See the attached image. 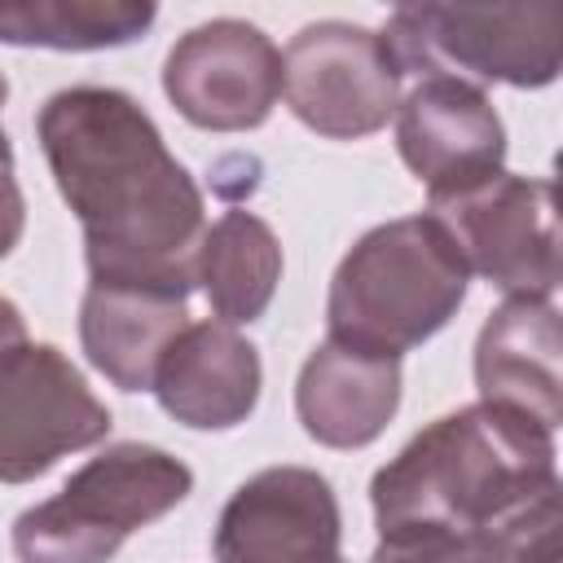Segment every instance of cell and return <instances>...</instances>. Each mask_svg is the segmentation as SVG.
<instances>
[{
    "mask_svg": "<svg viewBox=\"0 0 563 563\" xmlns=\"http://www.w3.org/2000/svg\"><path fill=\"white\" fill-rule=\"evenodd\" d=\"M260 352L224 321H189L158 361L154 396L189 431H229L260 405Z\"/></svg>",
    "mask_w": 563,
    "mask_h": 563,
    "instance_id": "obj_12",
    "label": "cell"
},
{
    "mask_svg": "<svg viewBox=\"0 0 563 563\" xmlns=\"http://www.w3.org/2000/svg\"><path fill=\"white\" fill-rule=\"evenodd\" d=\"M35 136L84 229L88 277L189 295L207 233L202 189L141 101L97 84L62 88L40 106Z\"/></svg>",
    "mask_w": 563,
    "mask_h": 563,
    "instance_id": "obj_1",
    "label": "cell"
},
{
    "mask_svg": "<svg viewBox=\"0 0 563 563\" xmlns=\"http://www.w3.org/2000/svg\"><path fill=\"white\" fill-rule=\"evenodd\" d=\"M22 224H26V202H22V189H18V176H13L9 136H4V128H0V260L18 246Z\"/></svg>",
    "mask_w": 563,
    "mask_h": 563,
    "instance_id": "obj_19",
    "label": "cell"
},
{
    "mask_svg": "<svg viewBox=\"0 0 563 563\" xmlns=\"http://www.w3.org/2000/svg\"><path fill=\"white\" fill-rule=\"evenodd\" d=\"M22 343H31V339H26V321H22V312H18V303L0 295V356H9V352H18Z\"/></svg>",
    "mask_w": 563,
    "mask_h": 563,
    "instance_id": "obj_20",
    "label": "cell"
},
{
    "mask_svg": "<svg viewBox=\"0 0 563 563\" xmlns=\"http://www.w3.org/2000/svg\"><path fill=\"white\" fill-rule=\"evenodd\" d=\"M396 150L427 185V198H435L501 172L506 123L484 88L431 75L396 106Z\"/></svg>",
    "mask_w": 563,
    "mask_h": 563,
    "instance_id": "obj_11",
    "label": "cell"
},
{
    "mask_svg": "<svg viewBox=\"0 0 563 563\" xmlns=\"http://www.w3.org/2000/svg\"><path fill=\"white\" fill-rule=\"evenodd\" d=\"M163 92L194 128L251 132L282 97V53L260 26L242 18H211L172 44L163 62Z\"/></svg>",
    "mask_w": 563,
    "mask_h": 563,
    "instance_id": "obj_9",
    "label": "cell"
},
{
    "mask_svg": "<svg viewBox=\"0 0 563 563\" xmlns=\"http://www.w3.org/2000/svg\"><path fill=\"white\" fill-rule=\"evenodd\" d=\"M559 501L501 528H396L378 532L369 563H559Z\"/></svg>",
    "mask_w": 563,
    "mask_h": 563,
    "instance_id": "obj_17",
    "label": "cell"
},
{
    "mask_svg": "<svg viewBox=\"0 0 563 563\" xmlns=\"http://www.w3.org/2000/svg\"><path fill=\"white\" fill-rule=\"evenodd\" d=\"M158 9L150 0H0V44L92 53L141 40Z\"/></svg>",
    "mask_w": 563,
    "mask_h": 563,
    "instance_id": "obj_18",
    "label": "cell"
},
{
    "mask_svg": "<svg viewBox=\"0 0 563 563\" xmlns=\"http://www.w3.org/2000/svg\"><path fill=\"white\" fill-rule=\"evenodd\" d=\"M400 409V361L325 339L308 352L295 383V413L325 449L374 444Z\"/></svg>",
    "mask_w": 563,
    "mask_h": 563,
    "instance_id": "obj_14",
    "label": "cell"
},
{
    "mask_svg": "<svg viewBox=\"0 0 563 563\" xmlns=\"http://www.w3.org/2000/svg\"><path fill=\"white\" fill-rule=\"evenodd\" d=\"M194 488V471L158 444H110L88 457L62 493L13 519V554L22 563H106L136 528L176 510Z\"/></svg>",
    "mask_w": 563,
    "mask_h": 563,
    "instance_id": "obj_4",
    "label": "cell"
},
{
    "mask_svg": "<svg viewBox=\"0 0 563 563\" xmlns=\"http://www.w3.org/2000/svg\"><path fill=\"white\" fill-rule=\"evenodd\" d=\"M110 435V409L53 343L0 356V484H31Z\"/></svg>",
    "mask_w": 563,
    "mask_h": 563,
    "instance_id": "obj_8",
    "label": "cell"
},
{
    "mask_svg": "<svg viewBox=\"0 0 563 563\" xmlns=\"http://www.w3.org/2000/svg\"><path fill=\"white\" fill-rule=\"evenodd\" d=\"M559 449L541 422L475 400L422 427L369 484L378 532L501 528L559 501Z\"/></svg>",
    "mask_w": 563,
    "mask_h": 563,
    "instance_id": "obj_2",
    "label": "cell"
},
{
    "mask_svg": "<svg viewBox=\"0 0 563 563\" xmlns=\"http://www.w3.org/2000/svg\"><path fill=\"white\" fill-rule=\"evenodd\" d=\"M400 75L545 88L563 66V4H400L378 31Z\"/></svg>",
    "mask_w": 563,
    "mask_h": 563,
    "instance_id": "obj_5",
    "label": "cell"
},
{
    "mask_svg": "<svg viewBox=\"0 0 563 563\" xmlns=\"http://www.w3.org/2000/svg\"><path fill=\"white\" fill-rule=\"evenodd\" d=\"M400 66L387 40L356 22H308L282 53L290 114L330 141H361L400 106Z\"/></svg>",
    "mask_w": 563,
    "mask_h": 563,
    "instance_id": "obj_7",
    "label": "cell"
},
{
    "mask_svg": "<svg viewBox=\"0 0 563 563\" xmlns=\"http://www.w3.org/2000/svg\"><path fill=\"white\" fill-rule=\"evenodd\" d=\"M343 515L325 475L268 466L233 488L220 510L216 563H339Z\"/></svg>",
    "mask_w": 563,
    "mask_h": 563,
    "instance_id": "obj_10",
    "label": "cell"
},
{
    "mask_svg": "<svg viewBox=\"0 0 563 563\" xmlns=\"http://www.w3.org/2000/svg\"><path fill=\"white\" fill-rule=\"evenodd\" d=\"M427 216L453 238L466 273H479L506 299H550L559 290V211L554 185L493 172L453 194L427 198Z\"/></svg>",
    "mask_w": 563,
    "mask_h": 563,
    "instance_id": "obj_6",
    "label": "cell"
},
{
    "mask_svg": "<svg viewBox=\"0 0 563 563\" xmlns=\"http://www.w3.org/2000/svg\"><path fill=\"white\" fill-rule=\"evenodd\" d=\"M563 325L554 299H506L475 339L479 400L515 409L545 431L563 422Z\"/></svg>",
    "mask_w": 563,
    "mask_h": 563,
    "instance_id": "obj_13",
    "label": "cell"
},
{
    "mask_svg": "<svg viewBox=\"0 0 563 563\" xmlns=\"http://www.w3.org/2000/svg\"><path fill=\"white\" fill-rule=\"evenodd\" d=\"M466 264L435 216H400L352 242L330 277V339L405 356L440 334L466 299Z\"/></svg>",
    "mask_w": 563,
    "mask_h": 563,
    "instance_id": "obj_3",
    "label": "cell"
},
{
    "mask_svg": "<svg viewBox=\"0 0 563 563\" xmlns=\"http://www.w3.org/2000/svg\"><path fill=\"white\" fill-rule=\"evenodd\" d=\"M4 97H9V79L0 75V110H4Z\"/></svg>",
    "mask_w": 563,
    "mask_h": 563,
    "instance_id": "obj_21",
    "label": "cell"
},
{
    "mask_svg": "<svg viewBox=\"0 0 563 563\" xmlns=\"http://www.w3.org/2000/svg\"><path fill=\"white\" fill-rule=\"evenodd\" d=\"M282 282V246L277 233L255 211H224L216 224H207L194 286H202L216 321L224 325H251L264 317Z\"/></svg>",
    "mask_w": 563,
    "mask_h": 563,
    "instance_id": "obj_16",
    "label": "cell"
},
{
    "mask_svg": "<svg viewBox=\"0 0 563 563\" xmlns=\"http://www.w3.org/2000/svg\"><path fill=\"white\" fill-rule=\"evenodd\" d=\"M189 325V295L158 286L88 282L79 303V343L92 369L123 391H150L163 352Z\"/></svg>",
    "mask_w": 563,
    "mask_h": 563,
    "instance_id": "obj_15",
    "label": "cell"
}]
</instances>
